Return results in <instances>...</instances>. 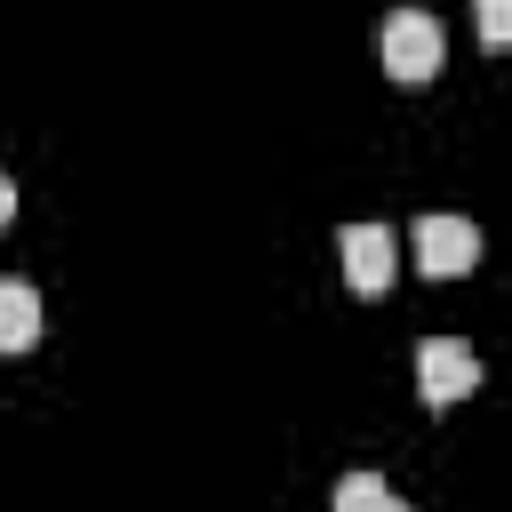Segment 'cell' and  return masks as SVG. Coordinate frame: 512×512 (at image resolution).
Here are the masks:
<instances>
[{"label":"cell","instance_id":"obj_8","mask_svg":"<svg viewBox=\"0 0 512 512\" xmlns=\"http://www.w3.org/2000/svg\"><path fill=\"white\" fill-rule=\"evenodd\" d=\"M16 216V184H8V168H0V224Z\"/></svg>","mask_w":512,"mask_h":512},{"label":"cell","instance_id":"obj_5","mask_svg":"<svg viewBox=\"0 0 512 512\" xmlns=\"http://www.w3.org/2000/svg\"><path fill=\"white\" fill-rule=\"evenodd\" d=\"M32 344H40V288L0 280V352H32Z\"/></svg>","mask_w":512,"mask_h":512},{"label":"cell","instance_id":"obj_2","mask_svg":"<svg viewBox=\"0 0 512 512\" xmlns=\"http://www.w3.org/2000/svg\"><path fill=\"white\" fill-rule=\"evenodd\" d=\"M416 392H424L432 408L472 400V392H480V352H472L464 336H424V344H416Z\"/></svg>","mask_w":512,"mask_h":512},{"label":"cell","instance_id":"obj_4","mask_svg":"<svg viewBox=\"0 0 512 512\" xmlns=\"http://www.w3.org/2000/svg\"><path fill=\"white\" fill-rule=\"evenodd\" d=\"M416 264L432 272V280H464L472 264H480V224L472 216H416Z\"/></svg>","mask_w":512,"mask_h":512},{"label":"cell","instance_id":"obj_6","mask_svg":"<svg viewBox=\"0 0 512 512\" xmlns=\"http://www.w3.org/2000/svg\"><path fill=\"white\" fill-rule=\"evenodd\" d=\"M328 512H400V496L384 488V472H344L336 480V504Z\"/></svg>","mask_w":512,"mask_h":512},{"label":"cell","instance_id":"obj_1","mask_svg":"<svg viewBox=\"0 0 512 512\" xmlns=\"http://www.w3.org/2000/svg\"><path fill=\"white\" fill-rule=\"evenodd\" d=\"M376 64H384L400 88H424V80L448 64V40H440V24H432L424 8H392V16L376 24Z\"/></svg>","mask_w":512,"mask_h":512},{"label":"cell","instance_id":"obj_7","mask_svg":"<svg viewBox=\"0 0 512 512\" xmlns=\"http://www.w3.org/2000/svg\"><path fill=\"white\" fill-rule=\"evenodd\" d=\"M472 24H480V48H512V0H472Z\"/></svg>","mask_w":512,"mask_h":512},{"label":"cell","instance_id":"obj_3","mask_svg":"<svg viewBox=\"0 0 512 512\" xmlns=\"http://www.w3.org/2000/svg\"><path fill=\"white\" fill-rule=\"evenodd\" d=\"M336 256H344V288H352V296H384L392 272H400L392 224H344V232H336Z\"/></svg>","mask_w":512,"mask_h":512}]
</instances>
